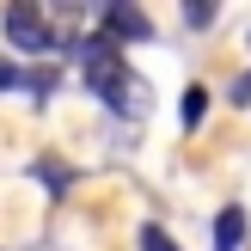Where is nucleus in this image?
<instances>
[{
	"label": "nucleus",
	"instance_id": "4",
	"mask_svg": "<svg viewBox=\"0 0 251 251\" xmlns=\"http://www.w3.org/2000/svg\"><path fill=\"white\" fill-rule=\"evenodd\" d=\"M239 245H245V208L227 202L215 215V251H239Z\"/></svg>",
	"mask_w": 251,
	"mask_h": 251
},
{
	"label": "nucleus",
	"instance_id": "5",
	"mask_svg": "<svg viewBox=\"0 0 251 251\" xmlns=\"http://www.w3.org/2000/svg\"><path fill=\"white\" fill-rule=\"evenodd\" d=\"M202 110H208V86H190V92H184V129H196Z\"/></svg>",
	"mask_w": 251,
	"mask_h": 251
},
{
	"label": "nucleus",
	"instance_id": "7",
	"mask_svg": "<svg viewBox=\"0 0 251 251\" xmlns=\"http://www.w3.org/2000/svg\"><path fill=\"white\" fill-rule=\"evenodd\" d=\"M12 86H19V68H12V61H0V92H12Z\"/></svg>",
	"mask_w": 251,
	"mask_h": 251
},
{
	"label": "nucleus",
	"instance_id": "3",
	"mask_svg": "<svg viewBox=\"0 0 251 251\" xmlns=\"http://www.w3.org/2000/svg\"><path fill=\"white\" fill-rule=\"evenodd\" d=\"M153 37V25H147V12L135 6H104V43L123 49V43H147Z\"/></svg>",
	"mask_w": 251,
	"mask_h": 251
},
{
	"label": "nucleus",
	"instance_id": "6",
	"mask_svg": "<svg viewBox=\"0 0 251 251\" xmlns=\"http://www.w3.org/2000/svg\"><path fill=\"white\" fill-rule=\"evenodd\" d=\"M141 251H178V245H172L166 227H153V221H147V227H141Z\"/></svg>",
	"mask_w": 251,
	"mask_h": 251
},
{
	"label": "nucleus",
	"instance_id": "2",
	"mask_svg": "<svg viewBox=\"0 0 251 251\" xmlns=\"http://www.w3.org/2000/svg\"><path fill=\"white\" fill-rule=\"evenodd\" d=\"M6 37H12V49H25V55H55L61 49V37L49 31V19L37 6H6Z\"/></svg>",
	"mask_w": 251,
	"mask_h": 251
},
{
	"label": "nucleus",
	"instance_id": "1",
	"mask_svg": "<svg viewBox=\"0 0 251 251\" xmlns=\"http://www.w3.org/2000/svg\"><path fill=\"white\" fill-rule=\"evenodd\" d=\"M68 49H74V61H80L86 86H92L110 110H123V117H141V110H147V86L135 80V68L104 43V37H74Z\"/></svg>",
	"mask_w": 251,
	"mask_h": 251
}]
</instances>
